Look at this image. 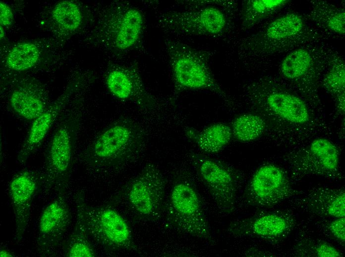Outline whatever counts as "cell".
<instances>
[{"label": "cell", "instance_id": "cell-1", "mask_svg": "<svg viewBox=\"0 0 345 257\" xmlns=\"http://www.w3.org/2000/svg\"><path fill=\"white\" fill-rule=\"evenodd\" d=\"M144 133L134 121L121 119L103 130L87 149L84 159L90 166L118 168L131 163L142 152Z\"/></svg>", "mask_w": 345, "mask_h": 257}, {"label": "cell", "instance_id": "cell-2", "mask_svg": "<svg viewBox=\"0 0 345 257\" xmlns=\"http://www.w3.org/2000/svg\"><path fill=\"white\" fill-rule=\"evenodd\" d=\"M322 35L295 12H288L275 19L257 33L244 41L241 48L250 55L270 56L290 51L314 43Z\"/></svg>", "mask_w": 345, "mask_h": 257}, {"label": "cell", "instance_id": "cell-3", "mask_svg": "<svg viewBox=\"0 0 345 257\" xmlns=\"http://www.w3.org/2000/svg\"><path fill=\"white\" fill-rule=\"evenodd\" d=\"M165 189L161 171L153 164H148L121 188L113 202L123 205L138 219L153 221L163 211Z\"/></svg>", "mask_w": 345, "mask_h": 257}, {"label": "cell", "instance_id": "cell-4", "mask_svg": "<svg viewBox=\"0 0 345 257\" xmlns=\"http://www.w3.org/2000/svg\"><path fill=\"white\" fill-rule=\"evenodd\" d=\"M79 124L77 116H65L59 122L51 137L41 174L42 182L47 191L61 194L67 187Z\"/></svg>", "mask_w": 345, "mask_h": 257}, {"label": "cell", "instance_id": "cell-5", "mask_svg": "<svg viewBox=\"0 0 345 257\" xmlns=\"http://www.w3.org/2000/svg\"><path fill=\"white\" fill-rule=\"evenodd\" d=\"M75 201L88 234L97 243L110 251H137L129 225L115 209L88 205L82 192L77 194Z\"/></svg>", "mask_w": 345, "mask_h": 257}, {"label": "cell", "instance_id": "cell-6", "mask_svg": "<svg viewBox=\"0 0 345 257\" xmlns=\"http://www.w3.org/2000/svg\"><path fill=\"white\" fill-rule=\"evenodd\" d=\"M194 1L192 9L164 14L162 26L175 32L202 36H219L228 30L229 20L226 13L217 5L232 6L234 2L227 0Z\"/></svg>", "mask_w": 345, "mask_h": 257}, {"label": "cell", "instance_id": "cell-7", "mask_svg": "<svg viewBox=\"0 0 345 257\" xmlns=\"http://www.w3.org/2000/svg\"><path fill=\"white\" fill-rule=\"evenodd\" d=\"M168 218L177 230L192 236L212 240V234L199 195L188 182H176L167 205Z\"/></svg>", "mask_w": 345, "mask_h": 257}, {"label": "cell", "instance_id": "cell-8", "mask_svg": "<svg viewBox=\"0 0 345 257\" xmlns=\"http://www.w3.org/2000/svg\"><path fill=\"white\" fill-rule=\"evenodd\" d=\"M171 54L173 74L178 86L187 89L210 91L230 103L229 97L211 71L207 52L179 45Z\"/></svg>", "mask_w": 345, "mask_h": 257}, {"label": "cell", "instance_id": "cell-9", "mask_svg": "<svg viewBox=\"0 0 345 257\" xmlns=\"http://www.w3.org/2000/svg\"><path fill=\"white\" fill-rule=\"evenodd\" d=\"M246 94L258 109L269 112L289 123L301 125L310 120L306 103L297 95L265 79L250 84Z\"/></svg>", "mask_w": 345, "mask_h": 257}, {"label": "cell", "instance_id": "cell-10", "mask_svg": "<svg viewBox=\"0 0 345 257\" xmlns=\"http://www.w3.org/2000/svg\"><path fill=\"white\" fill-rule=\"evenodd\" d=\"M192 161L219 211L225 214L232 213L238 188L234 171L223 162L203 155L194 154Z\"/></svg>", "mask_w": 345, "mask_h": 257}, {"label": "cell", "instance_id": "cell-11", "mask_svg": "<svg viewBox=\"0 0 345 257\" xmlns=\"http://www.w3.org/2000/svg\"><path fill=\"white\" fill-rule=\"evenodd\" d=\"M297 193L281 168L267 164L260 167L254 173L243 196L249 205L269 208L290 199Z\"/></svg>", "mask_w": 345, "mask_h": 257}, {"label": "cell", "instance_id": "cell-12", "mask_svg": "<svg viewBox=\"0 0 345 257\" xmlns=\"http://www.w3.org/2000/svg\"><path fill=\"white\" fill-rule=\"evenodd\" d=\"M314 43L289 51L280 65L282 77L304 92L315 86L318 75L327 65L330 50Z\"/></svg>", "mask_w": 345, "mask_h": 257}, {"label": "cell", "instance_id": "cell-13", "mask_svg": "<svg viewBox=\"0 0 345 257\" xmlns=\"http://www.w3.org/2000/svg\"><path fill=\"white\" fill-rule=\"evenodd\" d=\"M297 223L295 216L288 211H273L240 218L231 222L228 232L238 237H248L271 243L286 238Z\"/></svg>", "mask_w": 345, "mask_h": 257}, {"label": "cell", "instance_id": "cell-14", "mask_svg": "<svg viewBox=\"0 0 345 257\" xmlns=\"http://www.w3.org/2000/svg\"><path fill=\"white\" fill-rule=\"evenodd\" d=\"M339 150L334 143L327 139L320 138L290 154L288 161L291 170L299 175L332 177L339 170Z\"/></svg>", "mask_w": 345, "mask_h": 257}, {"label": "cell", "instance_id": "cell-15", "mask_svg": "<svg viewBox=\"0 0 345 257\" xmlns=\"http://www.w3.org/2000/svg\"><path fill=\"white\" fill-rule=\"evenodd\" d=\"M290 203L307 214L322 217L345 215V191L343 188L315 187L298 192Z\"/></svg>", "mask_w": 345, "mask_h": 257}, {"label": "cell", "instance_id": "cell-16", "mask_svg": "<svg viewBox=\"0 0 345 257\" xmlns=\"http://www.w3.org/2000/svg\"><path fill=\"white\" fill-rule=\"evenodd\" d=\"M41 175L28 170H23L11 179L8 187L15 224V240L23 238L28 225L32 202L40 185Z\"/></svg>", "mask_w": 345, "mask_h": 257}, {"label": "cell", "instance_id": "cell-17", "mask_svg": "<svg viewBox=\"0 0 345 257\" xmlns=\"http://www.w3.org/2000/svg\"><path fill=\"white\" fill-rule=\"evenodd\" d=\"M71 219L68 204L62 194H59L41 214L37 240L39 249L47 251L55 247L67 230Z\"/></svg>", "mask_w": 345, "mask_h": 257}, {"label": "cell", "instance_id": "cell-18", "mask_svg": "<svg viewBox=\"0 0 345 257\" xmlns=\"http://www.w3.org/2000/svg\"><path fill=\"white\" fill-rule=\"evenodd\" d=\"M70 89H67L53 105L32 122L17 154L19 164H24L39 148L70 95Z\"/></svg>", "mask_w": 345, "mask_h": 257}, {"label": "cell", "instance_id": "cell-19", "mask_svg": "<svg viewBox=\"0 0 345 257\" xmlns=\"http://www.w3.org/2000/svg\"><path fill=\"white\" fill-rule=\"evenodd\" d=\"M310 3L307 15L309 20L328 34L345 35V11L343 7L326 0H311Z\"/></svg>", "mask_w": 345, "mask_h": 257}, {"label": "cell", "instance_id": "cell-20", "mask_svg": "<svg viewBox=\"0 0 345 257\" xmlns=\"http://www.w3.org/2000/svg\"><path fill=\"white\" fill-rule=\"evenodd\" d=\"M186 133L200 150L210 154L222 150L232 136L231 128L222 123L212 124L199 131L189 129Z\"/></svg>", "mask_w": 345, "mask_h": 257}, {"label": "cell", "instance_id": "cell-21", "mask_svg": "<svg viewBox=\"0 0 345 257\" xmlns=\"http://www.w3.org/2000/svg\"><path fill=\"white\" fill-rule=\"evenodd\" d=\"M288 0H246L240 10L241 29L249 30L277 13L289 2Z\"/></svg>", "mask_w": 345, "mask_h": 257}, {"label": "cell", "instance_id": "cell-22", "mask_svg": "<svg viewBox=\"0 0 345 257\" xmlns=\"http://www.w3.org/2000/svg\"><path fill=\"white\" fill-rule=\"evenodd\" d=\"M9 103L18 115L31 122L47 109L43 96L26 87L15 88L10 95Z\"/></svg>", "mask_w": 345, "mask_h": 257}, {"label": "cell", "instance_id": "cell-23", "mask_svg": "<svg viewBox=\"0 0 345 257\" xmlns=\"http://www.w3.org/2000/svg\"><path fill=\"white\" fill-rule=\"evenodd\" d=\"M324 86L335 97L338 108L345 110V61L337 52L330 50L327 63Z\"/></svg>", "mask_w": 345, "mask_h": 257}, {"label": "cell", "instance_id": "cell-24", "mask_svg": "<svg viewBox=\"0 0 345 257\" xmlns=\"http://www.w3.org/2000/svg\"><path fill=\"white\" fill-rule=\"evenodd\" d=\"M143 22L141 13L136 9H130L124 13L115 38V45L118 49H127L137 42Z\"/></svg>", "mask_w": 345, "mask_h": 257}, {"label": "cell", "instance_id": "cell-25", "mask_svg": "<svg viewBox=\"0 0 345 257\" xmlns=\"http://www.w3.org/2000/svg\"><path fill=\"white\" fill-rule=\"evenodd\" d=\"M231 129L232 136L241 142H249L260 137L263 133L266 123L261 116L255 113H245L236 117Z\"/></svg>", "mask_w": 345, "mask_h": 257}, {"label": "cell", "instance_id": "cell-26", "mask_svg": "<svg viewBox=\"0 0 345 257\" xmlns=\"http://www.w3.org/2000/svg\"><path fill=\"white\" fill-rule=\"evenodd\" d=\"M76 221L73 232L64 247V256L68 257H93L95 250L88 238V233L80 213L76 211Z\"/></svg>", "mask_w": 345, "mask_h": 257}, {"label": "cell", "instance_id": "cell-27", "mask_svg": "<svg viewBox=\"0 0 345 257\" xmlns=\"http://www.w3.org/2000/svg\"><path fill=\"white\" fill-rule=\"evenodd\" d=\"M40 55L37 46L30 43H20L13 47L8 54L6 63L9 67L18 71L33 67Z\"/></svg>", "mask_w": 345, "mask_h": 257}, {"label": "cell", "instance_id": "cell-28", "mask_svg": "<svg viewBox=\"0 0 345 257\" xmlns=\"http://www.w3.org/2000/svg\"><path fill=\"white\" fill-rule=\"evenodd\" d=\"M52 15L56 22L68 30L77 29L81 22V13L79 8L74 2L63 0L54 7Z\"/></svg>", "mask_w": 345, "mask_h": 257}, {"label": "cell", "instance_id": "cell-29", "mask_svg": "<svg viewBox=\"0 0 345 257\" xmlns=\"http://www.w3.org/2000/svg\"><path fill=\"white\" fill-rule=\"evenodd\" d=\"M294 252L300 257H343L342 253L330 243L314 239H304L297 243Z\"/></svg>", "mask_w": 345, "mask_h": 257}, {"label": "cell", "instance_id": "cell-30", "mask_svg": "<svg viewBox=\"0 0 345 257\" xmlns=\"http://www.w3.org/2000/svg\"><path fill=\"white\" fill-rule=\"evenodd\" d=\"M107 85L110 92L119 99H127L132 93L131 80L126 73L120 70H114L109 74Z\"/></svg>", "mask_w": 345, "mask_h": 257}, {"label": "cell", "instance_id": "cell-31", "mask_svg": "<svg viewBox=\"0 0 345 257\" xmlns=\"http://www.w3.org/2000/svg\"><path fill=\"white\" fill-rule=\"evenodd\" d=\"M324 231L339 243L344 245L345 241V217H336L326 223Z\"/></svg>", "mask_w": 345, "mask_h": 257}, {"label": "cell", "instance_id": "cell-32", "mask_svg": "<svg viewBox=\"0 0 345 257\" xmlns=\"http://www.w3.org/2000/svg\"><path fill=\"white\" fill-rule=\"evenodd\" d=\"M0 23L3 26L10 25L13 22V14L10 7L3 2H0Z\"/></svg>", "mask_w": 345, "mask_h": 257}, {"label": "cell", "instance_id": "cell-33", "mask_svg": "<svg viewBox=\"0 0 345 257\" xmlns=\"http://www.w3.org/2000/svg\"><path fill=\"white\" fill-rule=\"evenodd\" d=\"M14 254L7 250L6 248H1L0 250V257H14Z\"/></svg>", "mask_w": 345, "mask_h": 257}, {"label": "cell", "instance_id": "cell-34", "mask_svg": "<svg viewBox=\"0 0 345 257\" xmlns=\"http://www.w3.org/2000/svg\"><path fill=\"white\" fill-rule=\"evenodd\" d=\"M4 36V30L2 27V26H0V39H1L2 38H3Z\"/></svg>", "mask_w": 345, "mask_h": 257}]
</instances>
